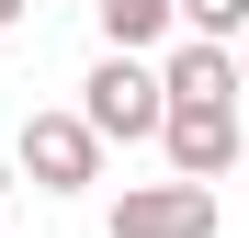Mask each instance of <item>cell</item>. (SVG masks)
Instances as JSON below:
<instances>
[{"instance_id": "6da1fadb", "label": "cell", "mask_w": 249, "mask_h": 238, "mask_svg": "<svg viewBox=\"0 0 249 238\" xmlns=\"http://www.w3.org/2000/svg\"><path fill=\"white\" fill-rule=\"evenodd\" d=\"M79 113L113 136V147H136V136H170V68H136V57H102L91 68V91H79Z\"/></svg>"}, {"instance_id": "7a4b0ae2", "label": "cell", "mask_w": 249, "mask_h": 238, "mask_svg": "<svg viewBox=\"0 0 249 238\" xmlns=\"http://www.w3.org/2000/svg\"><path fill=\"white\" fill-rule=\"evenodd\" d=\"M102 125H91V113H23V170H34V193H79V182H91L102 170Z\"/></svg>"}, {"instance_id": "3957f363", "label": "cell", "mask_w": 249, "mask_h": 238, "mask_svg": "<svg viewBox=\"0 0 249 238\" xmlns=\"http://www.w3.org/2000/svg\"><path fill=\"white\" fill-rule=\"evenodd\" d=\"M113 238H215V182H136L113 204Z\"/></svg>"}, {"instance_id": "277c9868", "label": "cell", "mask_w": 249, "mask_h": 238, "mask_svg": "<svg viewBox=\"0 0 249 238\" xmlns=\"http://www.w3.org/2000/svg\"><path fill=\"white\" fill-rule=\"evenodd\" d=\"M170 170L181 182H227V159H238V102H170Z\"/></svg>"}, {"instance_id": "5b68a950", "label": "cell", "mask_w": 249, "mask_h": 238, "mask_svg": "<svg viewBox=\"0 0 249 238\" xmlns=\"http://www.w3.org/2000/svg\"><path fill=\"white\" fill-rule=\"evenodd\" d=\"M238 91H249V68L227 46H181L170 57V102H238Z\"/></svg>"}, {"instance_id": "8992f818", "label": "cell", "mask_w": 249, "mask_h": 238, "mask_svg": "<svg viewBox=\"0 0 249 238\" xmlns=\"http://www.w3.org/2000/svg\"><path fill=\"white\" fill-rule=\"evenodd\" d=\"M170 12H181V0H102V46L136 57V46H159V34H170Z\"/></svg>"}, {"instance_id": "52a82bcc", "label": "cell", "mask_w": 249, "mask_h": 238, "mask_svg": "<svg viewBox=\"0 0 249 238\" xmlns=\"http://www.w3.org/2000/svg\"><path fill=\"white\" fill-rule=\"evenodd\" d=\"M181 23L215 46V34H249V0H181Z\"/></svg>"}, {"instance_id": "ba28073f", "label": "cell", "mask_w": 249, "mask_h": 238, "mask_svg": "<svg viewBox=\"0 0 249 238\" xmlns=\"http://www.w3.org/2000/svg\"><path fill=\"white\" fill-rule=\"evenodd\" d=\"M12 23H23V0H0V34H12Z\"/></svg>"}, {"instance_id": "9c48e42d", "label": "cell", "mask_w": 249, "mask_h": 238, "mask_svg": "<svg viewBox=\"0 0 249 238\" xmlns=\"http://www.w3.org/2000/svg\"><path fill=\"white\" fill-rule=\"evenodd\" d=\"M238 68H249V34H238Z\"/></svg>"}]
</instances>
